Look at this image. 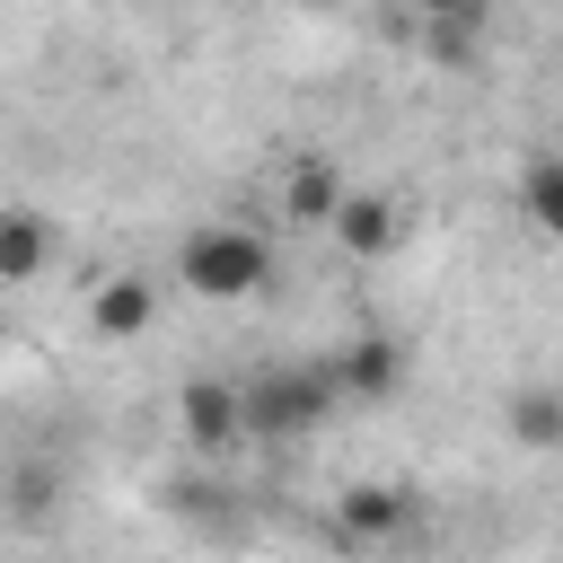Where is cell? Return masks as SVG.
Segmentation results:
<instances>
[{"mask_svg": "<svg viewBox=\"0 0 563 563\" xmlns=\"http://www.w3.org/2000/svg\"><path fill=\"white\" fill-rule=\"evenodd\" d=\"M176 282L194 299H211V308H238V299H255L273 282V238L246 229V220H202L176 246Z\"/></svg>", "mask_w": 563, "mask_h": 563, "instance_id": "cell-1", "label": "cell"}, {"mask_svg": "<svg viewBox=\"0 0 563 563\" xmlns=\"http://www.w3.org/2000/svg\"><path fill=\"white\" fill-rule=\"evenodd\" d=\"M334 378L325 361H290V369H264L255 387H238V431L246 440H308L334 422Z\"/></svg>", "mask_w": 563, "mask_h": 563, "instance_id": "cell-2", "label": "cell"}, {"mask_svg": "<svg viewBox=\"0 0 563 563\" xmlns=\"http://www.w3.org/2000/svg\"><path fill=\"white\" fill-rule=\"evenodd\" d=\"M325 238L352 255V264H378L396 238H405V202L387 194V185H343V202H334V220H325Z\"/></svg>", "mask_w": 563, "mask_h": 563, "instance_id": "cell-3", "label": "cell"}, {"mask_svg": "<svg viewBox=\"0 0 563 563\" xmlns=\"http://www.w3.org/2000/svg\"><path fill=\"white\" fill-rule=\"evenodd\" d=\"M334 202H343V167H334L325 150H299V158L273 176V211H282V229H325Z\"/></svg>", "mask_w": 563, "mask_h": 563, "instance_id": "cell-4", "label": "cell"}, {"mask_svg": "<svg viewBox=\"0 0 563 563\" xmlns=\"http://www.w3.org/2000/svg\"><path fill=\"white\" fill-rule=\"evenodd\" d=\"M158 325V282L141 273H97L88 282V334L97 343H141Z\"/></svg>", "mask_w": 563, "mask_h": 563, "instance_id": "cell-5", "label": "cell"}, {"mask_svg": "<svg viewBox=\"0 0 563 563\" xmlns=\"http://www.w3.org/2000/svg\"><path fill=\"white\" fill-rule=\"evenodd\" d=\"M413 484H396V475H369V484H352L343 501H334V528L352 537V545H387V537H405L413 528Z\"/></svg>", "mask_w": 563, "mask_h": 563, "instance_id": "cell-6", "label": "cell"}, {"mask_svg": "<svg viewBox=\"0 0 563 563\" xmlns=\"http://www.w3.org/2000/svg\"><path fill=\"white\" fill-rule=\"evenodd\" d=\"M325 378H334V396L378 405V396H396V387H405V343H396V334H352V343L325 361Z\"/></svg>", "mask_w": 563, "mask_h": 563, "instance_id": "cell-7", "label": "cell"}, {"mask_svg": "<svg viewBox=\"0 0 563 563\" xmlns=\"http://www.w3.org/2000/svg\"><path fill=\"white\" fill-rule=\"evenodd\" d=\"M176 431H185L194 449L246 440V431H238V387H229V378H185V387H176Z\"/></svg>", "mask_w": 563, "mask_h": 563, "instance_id": "cell-8", "label": "cell"}, {"mask_svg": "<svg viewBox=\"0 0 563 563\" xmlns=\"http://www.w3.org/2000/svg\"><path fill=\"white\" fill-rule=\"evenodd\" d=\"M484 26H493V0H422V44H431V62H449V70L475 62Z\"/></svg>", "mask_w": 563, "mask_h": 563, "instance_id": "cell-9", "label": "cell"}, {"mask_svg": "<svg viewBox=\"0 0 563 563\" xmlns=\"http://www.w3.org/2000/svg\"><path fill=\"white\" fill-rule=\"evenodd\" d=\"M44 264H53V229H44V211L9 202V211H0V282H35Z\"/></svg>", "mask_w": 563, "mask_h": 563, "instance_id": "cell-10", "label": "cell"}, {"mask_svg": "<svg viewBox=\"0 0 563 563\" xmlns=\"http://www.w3.org/2000/svg\"><path fill=\"white\" fill-rule=\"evenodd\" d=\"M519 211H528V229H537V238H554V229H563V158H554V150H537V158H528V176H519Z\"/></svg>", "mask_w": 563, "mask_h": 563, "instance_id": "cell-11", "label": "cell"}, {"mask_svg": "<svg viewBox=\"0 0 563 563\" xmlns=\"http://www.w3.org/2000/svg\"><path fill=\"white\" fill-rule=\"evenodd\" d=\"M510 440H519V449H554V440H563V396H554L545 378L510 396Z\"/></svg>", "mask_w": 563, "mask_h": 563, "instance_id": "cell-12", "label": "cell"}, {"mask_svg": "<svg viewBox=\"0 0 563 563\" xmlns=\"http://www.w3.org/2000/svg\"><path fill=\"white\" fill-rule=\"evenodd\" d=\"M53 501H62V466H53V457H26V466L9 475V510H18V519H44Z\"/></svg>", "mask_w": 563, "mask_h": 563, "instance_id": "cell-13", "label": "cell"}, {"mask_svg": "<svg viewBox=\"0 0 563 563\" xmlns=\"http://www.w3.org/2000/svg\"><path fill=\"white\" fill-rule=\"evenodd\" d=\"M0 352H9V325H0Z\"/></svg>", "mask_w": 563, "mask_h": 563, "instance_id": "cell-14", "label": "cell"}, {"mask_svg": "<svg viewBox=\"0 0 563 563\" xmlns=\"http://www.w3.org/2000/svg\"><path fill=\"white\" fill-rule=\"evenodd\" d=\"M299 9H325V0H299Z\"/></svg>", "mask_w": 563, "mask_h": 563, "instance_id": "cell-15", "label": "cell"}]
</instances>
